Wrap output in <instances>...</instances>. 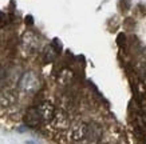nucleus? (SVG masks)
<instances>
[{"label": "nucleus", "mask_w": 146, "mask_h": 144, "mask_svg": "<svg viewBox=\"0 0 146 144\" xmlns=\"http://www.w3.org/2000/svg\"><path fill=\"white\" fill-rule=\"evenodd\" d=\"M19 87L20 91L26 95H34L38 92L40 88V80L38 78V75L32 71H28L22 76L20 82H19Z\"/></svg>", "instance_id": "obj_1"}, {"label": "nucleus", "mask_w": 146, "mask_h": 144, "mask_svg": "<svg viewBox=\"0 0 146 144\" xmlns=\"http://www.w3.org/2000/svg\"><path fill=\"white\" fill-rule=\"evenodd\" d=\"M36 111L43 123H51L54 115H55V108H54L52 103L48 100H43L42 103H39L36 105Z\"/></svg>", "instance_id": "obj_2"}, {"label": "nucleus", "mask_w": 146, "mask_h": 144, "mask_svg": "<svg viewBox=\"0 0 146 144\" xmlns=\"http://www.w3.org/2000/svg\"><path fill=\"white\" fill-rule=\"evenodd\" d=\"M38 45H39V41H38V37H36L35 34H32V32H26L24 36L22 37L23 52L27 53V55H32V53L36 52Z\"/></svg>", "instance_id": "obj_3"}, {"label": "nucleus", "mask_w": 146, "mask_h": 144, "mask_svg": "<svg viewBox=\"0 0 146 144\" xmlns=\"http://www.w3.org/2000/svg\"><path fill=\"white\" fill-rule=\"evenodd\" d=\"M86 127L87 124H84L82 122H76L72 126H70V139L72 141H82L86 136Z\"/></svg>", "instance_id": "obj_4"}, {"label": "nucleus", "mask_w": 146, "mask_h": 144, "mask_svg": "<svg viewBox=\"0 0 146 144\" xmlns=\"http://www.w3.org/2000/svg\"><path fill=\"white\" fill-rule=\"evenodd\" d=\"M24 123L30 128H36V127H39L43 123L39 114H38V111H36V107L35 108H30L26 112V115H24Z\"/></svg>", "instance_id": "obj_5"}, {"label": "nucleus", "mask_w": 146, "mask_h": 144, "mask_svg": "<svg viewBox=\"0 0 146 144\" xmlns=\"http://www.w3.org/2000/svg\"><path fill=\"white\" fill-rule=\"evenodd\" d=\"M52 124L55 130H59V131H63V130H67L70 127V120L67 118V115L64 112H59L58 115H54L52 118Z\"/></svg>", "instance_id": "obj_6"}, {"label": "nucleus", "mask_w": 146, "mask_h": 144, "mask_svg": "<svg viewBox=\"0 0 146 144\" xmlns=\"http://www.w3.org/2000/svg\"><path fill=\"white\" fill-rule=\"evenodd\" d=\"M102 136L101 127L97 124H87L86 127V136L84 139H87L89 141H98Z\"/></svg>", "instance_id": "obj_7"}, {"label": "nucleus", "mask_w": 146, "mask_h": 144, "mask_svg": "<svg viewBox=\"0 0 146 144\" xmlns=\"http://www.w3.org/2000/svg\"><path fill=\"white\" fill-rule=\"evenodd\" d=\"M72 80H74V72L68 68L62 70L58 75V83L62 84V85H68V84H71Z\"/></svg>", "instance_id": "obj_8"}, {"label": "nucleus", "mask_w": 146, "mask_h": 144, "mask_svg": "<svg viewBox=\"0 0 146 144\" xmlns=\"http://www.w3.org/2000/svg\"><path fill=\"white\" fill-rule=\"evenodd\" d=\"M16 100V97H15V93L12 91H9V89H4L3 92H0V104L3 105V107H9V105H12Z\"/></svg>", "instance_id": "obj_9"}, {"label": "nucleus", "mask_w": 146, "mask_h": 144, "mask_svg": "<svg viewBox=\"0 0 146 144\" xmlns=\"http://www.w3.org/2000/svg\"><path fill=\"white\" fill-rule=\"evenodd\" d=\"M56 51L54 49L52 45H48V47L46 48V51H44V60L46 61H52L54 59H55V56H56Z\"/></svg>", "instance_id": "obj_10"}, {"label": "nucleus", "mask_w": 146, "mask_h": 144, "mask_svg": "<svg viewBox=\"0 0 146 144\" xmlns=\"http://www.w3.org/2000/svg\"><path fill=\"white\" fill-rule=\"evenodd\" d=\"M52 47H54V49H55V51H56L58 53H59L60 51H62V44L59 43V40H58V39H54Z\"/></svg>", "instance_id": "obj_11"}, {"label": "nucleus", "mask_w": 146, "mask_h": 144, "mask_svg": "<svg viewBox=\"0 0 146 144\" xmlns=\"http://www.w3.org/2000/svg\"><path fill=\"white\" fill-rule=\"evenodd\" d=\"M4 80H5V70L0 66V85L4 83Z\"/></svg>", "instance_id": "obj_12"}, {"label": "nucleus", "mask_w": 146, "mask_h": 144, "mask_svg": "<svg viewBox=\"0 0 146 144\" xmlns=\"http://www.w3.org/2000/svg\"><path fill=\"white\" fill-rule=\"evenodd\" d=\"M142 108H143V111H145V114H146V95H143V100H142Z\"/></svg>", "instance_id": "obj_13"}, {"label": "nucleus", "mask_w": 146, "mask_h": 144, "mask_svg": "<svg viewBox=\"0 0 146 144\" xmlns=\"http://www.w3.org/2000/svg\"><path fill=\"white\" fill-rule=\"evenodd\" d=\"M26 23H28V24H32V23H34V22H32V16H31V15H28V16L26 18Z\"/></svg>", "instance_id": "obj_14"}, {"label": "nucleus", "mask_w": 146, "mask_h": 144, "mask_svg": "<svg viewBox=\"0 0 146 144\" xmlns=\"http://www.w3.org/2000/svg\"><path fill=\"white\" fill-rule=\"evenodd\" d=\"M3 18H4V15H3V13L0 12V20H1V19H3Z\"/></svg>", "instance_id": "obj_15"}]
</instances>
